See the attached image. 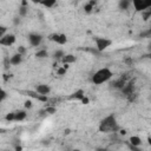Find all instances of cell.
<instances>
[{
	"mask_svg": "<svg viewBox=\"0 0 151 151\" xmlns=\"http://www.w3.org/2000/svg\"><path fill=\"white\" fill-rule=\"evenodd\" d=\"M15 35L14 34H9V33H7V34H5L1 39H0V44L1 45H4V46H12L14 42H15Z\"/></svg>",
	"mask_w": 151,
	"mask_h": 151,
	"instance_id": "obj_7",
	"label": "cell"
},
{
	"mask_svg": "<svg viewBox=\"0 0 151 151\" xmlns=\"http://www.w3.org/2000/svg\"><path fill=\"white\" fill-rule=\"evenodd\" d=\"M76 60H77V58H76V55H73V54H65V55L63 57V59H61V61H63L64 65L73 64Z\"/></svg>",
	"mask_w": 151,
	"mask_h": 151,
	"instance_id": "obj_11",
	"label": "cell"
},
{
	"mask_svg": "<svg viewBox=\"0 0 151 151\" xmlns=\"http://www.w3.org/2000/svg\"><path fill=\"white\" fill-rule=\"evenodd\" d=\"M88 101H90V100H88L87 97H84V98L81 99V103H83V104H88Z\"/></svg>",
	"mask_w": 151,
	"mask_h": 151,
	"instance_id": "obj_25",
	"label": "cell"
},
{
	"mask_svg": "<svg viewBox=\"0 0 151 151\" xmlns=\"http://www.w3.org/2000/svg\"><path fill=\"white\" fill-rule=\"evenodd\" d=\"M17 151H21V146H18L17 147Z\"/></svg>",
	"mask_w": 151,
	"mask_h": 151,
	"instance_id": "obj_29",
	"label": "cell"
},
{
	"mask_svg": "<svg viewBox=\"0 0 151 151\" xmlns=\"http://www.w3.org/2000/svg\"><path fill=\"white\" fill-rule=\"evenodd\" d=\"M72 151H81V150H79V149H74V150H72Z\"/></svg>",
	"mask_w": 151,
	"mask_h": 151,
	"instance_id": "obj_32",
	"label": "cell"
},
{
	"mask_svg": "<svg viewBox=\"0 0 151 151\" xmlns=\"http://www.w3.org/2000/svg\"><path fill=\"white\" fill-rule=\"evenodd\" d=\"M142 17H143L144 20H147V19L151 17V8H149V9H146V11L142 12Z\"/></svg>",
	"mask_w": 151,
	"mask_h": 151,
	"instance_id": "obj_17",
	"label": "cell"
},
{
	"mask_svg": "<svg viewBox=\"0 0 151 151\" xmlns=\"http://www.w3.org/2000/svg\"><path fill=\"white\" fill-rule=\"evenodd\" d=\"M118 6H119V8H120V9H127V8L130 7V6H132V1H127V0H122V1H119Z\"/></svg>",
	"mask_w": 151,
	"mask_h": 151,
	"instance_id": "obj_13",
	"label": "cell"
},
{
	"mask_svg": "<svg viewBox=\"0 0 151 151\" xmlns=\"http://www.w3.org/2000/svg\"><path fill=\"white\" fill-rule=\"evenodd\" d=\"M21 61H22V54H20V53H15L9 59V64L13 66H18L19 64H21Z\"/></svg>",
	"mask_w": 151,
	"mask_h": 151,
	"instance_id": "obj_9",
	"label": "cell"
},
{
	"mask_svg": "<svg viewBox=\"0 0 151 151\" xmlns=\"http://www.w3.org/2000/svg\"><path fill=\"white\" fill-rule=\"evenodd\" d=\"M6 96H7V93H6V91H5V90H1V101H4V100H5V98H6Z\"/></svg>",
	"mask_w": 151,
	"mask_h": 151,
	"instance_id": "obj_22",
	"label": "cell"
},
{
	"mask_svg": "<svg viewBox=\"0 0 151 151\" xmlns=\"http://www.w3.org/2000/svg\"><path fill=\"white\" fill-rule=\"evenodd\" d=\"M147 58H150V59H151V52H150V53L147 54Z\"/></svg>",
	"mask_w": 151,
	"mask_h": 151,
	"instance_id": "obj_31",
	"label": "cell"
},
{
	"mask_svg": "<svg viewBox=\"0 0 151 151\" xmlns=\"http://www.w3.org/2000/svg\"><path fill=\"white\" fill-rule=\"evenodd\" d=\"M26 14V8H20V15H25Z\"/></svg>",
	"mask_w": 151,
	"mask_h": 151,
	"instance_id": "obj_26",
	"label": "cell"
},
{
	"mask_svg": "<svg viewBox=\"0 0 151 151\" xmlns=\"http://www.w3.org/2000/svg\"><path fill=\"white\" fill-rule=\"evenodd\" d=\"M5 119H6L7 122H13V120H15V112L7 113V114H6V117H5Z\"/></svg>",
	"mask_w": 151,
	"mask_h": 151,
	"instance_id": "obj_16",
	"label": "cell"
},
{
	"mask_svg": "<svg viewBox=\"0 0 151 151\" xmlns=\"http://www.w3.org/2000/svg\"><path fill=\"white\" fill-rule=\"evenodd\" d=\"M50 40L55 42V44H58V45H65L66 41H67V38L63 33H52L50 35Z\"/></svg>",
	"mask_w": 151,
	"mask_h": 151,
	"instance_id": "obj_6",
	"label": "cell"
},
{
	"mask_svg": "<svg viewBox=\"0 0 151 151\" xmlns=\"http://www.w3.org/2000/svg\"><path fill=\"white\" fill-rule=\"evenodd\" d=\"M84 97H85V93H84L83 90H78V91H76V92L73 93V96H72V98H76V99H79V100H81Z\"/></svg>",
	"mask_w": 151,
	"mask_h": 151,
	"instance_id": "obj_14",
	"label": "cell"
},
{
	"mask_svg": "<svg viewBox=\"0 0 151 151\" xmlns=\"http://www.w3.org/2000/svg\"><path fill=\"white\" fill-rule=\"evenodd\" d=\"M35 92L39 94V96H47L50 92H51V87L48 85H45V84H40L35 87Z\"/></svg>",
	"mask_w": 151,
	"mask_h": 151,
	"instance_id": "obj_8",
	"label": "cell"
},
{
	"mask_svg": "<svg viewBox=\"0 0 151 151\" xmlns=\"http://www.w3.org/2000/svg\"><path fill=\"white\" fill-rule=\"evenodd\" d=\"M129 143L131 146H134V147H139L142 145V139L139 136H131L130 139H129Z\"/></svg>",
	"mask_w": 151,
	"mask_h": 151,
	"instance_id": "obj_10",
	"label": "cell"
},
{
	"mask_svg": "<svg viewBox=\"0 0 151 151\" xmlns=\"http://www.w3.org/2000/svg\"><path fill=\"white\" fill-rule=\"evenodd\" d=\"M112 77H113V72L109 67H103L93 73L91 80L94 85H101L104 83H107Z\"/></svg>",
	"mask_w": 151,
	"mask_h": 151,
	"instance_id": "obj_2",
	"label": "cell"
},
{
	"mask_svg": "<svg viewBox=\"0 0 151 151\" xmlns=\"http://www.w3.org/2000/svg\"><path fill=\"white\" fill-rule=\"evenodd\" d=\"M94 41H96L97 50H98L99 52H103L104 50H106L107 47H110L111 44H112V40H110V39H107V38H96Z\"/></svg>",
	"mask_w": 151,
	"mask_h": 151,
	"instance_id": "obj_4",
	"label": "cell"
},
{
	"mask_svg": "<svg viewBox=\"0 0 151 151\" xmlns=\"http://www.w3.org/2000/svg\"><path fill=\"white\" fill-rule=\"evenodd\" d=\"M93 6H94V2H93V1H90L88 4H86V5L84 6V9H85L87 13H90V12L93 9Z\"/></svg>",
	"mask_w": 151,
	"mask_h": 151,
	"instance_id": "obj_15",
	"label": "cell"
},
{
	"mask_svg": "<svg viewBox=\"0 0 151 151\" xmlns=\"http://www.w3.org/2000/svg\"><path fill=\"white\" fill-rule=\"evenodd\" d=\"M26 117H27V113H26V111H17L15 112V120L14 122H22V120H25L26 119Z\"/></svg>",
	"mask_w": 151,
	"mask_h": 151,
	"instance_id": "obj_12",
	"label": "cell"
},
{
	"mask_svg": "<svg viewBox=\"0 0 151 151\" xmlns=\"http://www.w3.org/2000/svg\"><path fill=\"white\" fill-rule=\"evenodd\" d=\"M41 5H44V6H46V7H52V6L55 5V1H42Z\"/></svg>",
	"mask_w": 151,
	"mask_h": 151,
	"instance_id": "obj_20",
	"label": "cell"
},
{
	"mask_svg": "<svg viewBox=\"0 0 151 151\" xmlns=\"http://www.w3.org/2000/svg\"><path fill=\"white\" fill-rule=\"evenodd\" d=\"M132 6L137 12H144L151 8V0H133Z\"/></svg>",
	"mask_w": 151,
	"mask_h": 151,
	"instance_id": "obj_3",
	"label": "cell"
},
{
	"mask_svg": "<svg viewBox=\"0 0 151 151\" xmlns=\"http://www.w3.org/2000/svg\"><path fill=\"white\" fill-rule=\"evenodd\" d=\"M25 51H26V50H25L22 46H20V47L18 48V53H20V54H24V53H25Z\"/></svg>",
	"mask_w": 151,
	"mask_h": 151,
	"instance_id": "obj_24",
	"label": "cell"
},
{
	"mask_svg": "<svg viewBox=\"0 0 151 151\" xmlns=\"http://www.w3.org/2000/svg\"><path fill=\"white\" fill-rule=\"evenodd\" d=\"M64 55H65V53H64L63 50H57V51L54 52V54H53L54 58H60V59H63Z\"/></svg>",
	"mask_w": 151,
	"mask_h": 151,
	"instance_id": "obj_18",
	"label": "cell"
},
{
	"mask_svg": "<svg viewBox=\"0 0 151 151\" xmlns=\"http://www.w3.org/2000/svg\"><path fill=\"white\" fill-rule=\"evenodd\" d=\"M118 130H119V125H118L117 119L113 114L106 116L99 123V131L100 132H116Z\"/></svg>",
	"mask_w": 151,
	"mask_h": 151,
	"instance_id": "obj_1",
	"label": "cell"
},
{
	"mask_svg": "<svg viewBox=\"0 0 151 151\" xmlns=\"http://www.w3.org/2000/svg\"><path fill=\"white\" fill-rule=\"evenodd\" d=\"M25 107H26V109L32 107V101H31V100H26V101H25Z\"/></svg>",
	"mask_w": 151,
	"mask_h": 151,
	"instance_id": "obj_23",
	"label": "cell"
},
{
	"mask_svg": "<svg viewBox=\"0 0 151 151\" xmlns=\"http://www.w3.org/2000/svg\"><path fill=\"white\" fill-rule=\"evenodd\" d=\"M46 112L50 113V114H52V113L55 112V109H54V107H47V109H46Z\"/></svg>",
	"mask_w": 151,
	"mask_h": 151,
	"instance_id": "obj_21",
	"label": "cell"
},
{
	"mask_svg": "<svg viewBox=\"0 0 151 151\" xmlns=\"http://www.w3.org/2000/svg\"><path fill=\"white\" fill-rule=\"evenodd\" d=\"M42 35L38 34V33H31L28 34V42L32 47H38L40 46V44L42 42Z\"/></svg>",
	"mask_w": 151,
	"mask_h": 151,
	"instance_id": "obj_5",
	"label": "cell"
},
{
	"mask_svg": "<svg viewBox=\"0 0 151 151\" xmlns=\"http://www.w3.org/2000/svg\"><path fill=\"white\" fill-rule=\"evenodd\" d=\"M48 54H47V51L46 50H41V51H38L37 52V57L38 58H45V57H47Z\"/></svg>",
	"mask_w": 151,
	"mask_h": 151,
	"instance_id": "obj_19",
	"label": "cell"
},
{
	"mask_svg": "<svg viewBox=\"0 0 151 151\" xmlns=\"http://www.w3.org/2000/svg\"><path fill=\"white\" fill-rule=\"evenodd\" d=\"M120 133H122V134H125V133H126V131H125V130H120Z\"/></svg>",
	"mask_w": 151,
	"mask_h": 151,
	"instance_id": "obj_28",
	"label": "cell"
},
{
	"mask_svg": "<svg viewBox=\"0 0 151 151\" xmlns=\"http://www.w3.org/2000/svg\"><path fill=\"white\" fill-rule=\"evenodd\" d=\"M104 151H109V150H104Z\"/></svg>",
	"mask_w": 151,
	"mask_h": 151,
	"instance_id": "obj_33",
	"label": "cell"
},
{
	"mask_svg": "<svg viewBox=\"0 0 151 151\" xmlns=\"http://www.w3.org/2000/svg\"><path fill=\"white\" fill-rule=\"evenodd\" d=\"M147 140H149V144H150V145H151V138H150V137H149V138H147Z\"/></svg>",
	"mask_w": 151,
	"mask_h": 151,
	"instance_id": "obj_30",
	"label": "cell"
},
{
	"mask_svg": "<svg viewBox=\"0 0 151 151\" xmlns=\"http://www.w3.org/2000/svg\"><path fill=\"white\" fill-rule=\"evenodd\" d=\"M147 50H149V52H151V42L147 45Z\"/></svg>",
	"mask_w": 151,
	"mask_h": 151,
	"instance_id": "obj_27",
	"label": "cell"
}]
</instances>
